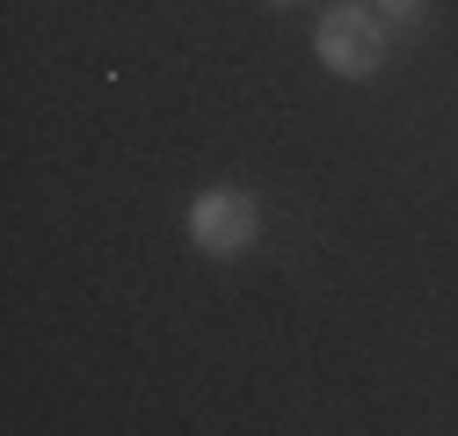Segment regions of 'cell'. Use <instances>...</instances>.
<instances>
[{
  "mask_svg": "<svg viewBox=\"0 0 458 436\" xmlns=\"http://www.w3.org/2000/svg\"><path fill=\"white\" fill-rule=\"evenodd\" d=\"M182 233L204 262H241L262 240V197L241 189V182H204L182 211Z\"/></svg>",
  "mask_w": 458,
  "mask_h": 436,
  "instance_id": "obj_1",
  "label": "cell"
},
{
  "mask_svg": "<svg viewBox=\"0 0 458 436\" xmlns=\"http://www.w3.org/2000/svg\"><path fill=\"white\" fill-rule=\"evenodd\" d=\"M393 51V29L378 8H357V0H335V8L313 22V59L335 73V80H371Z\"/></svg>",
  "mask_w": 458,
  "mask_h": 436,
  "instance_id": "obj_2",
  "label": "cell"
},
{
  "mask_svg": "<svg viewBox=\"0 0 458 436\" xmlns=\"http://www.w3.org/2000/svg\"><path fill=\"white\" fill-rule=\"evenodd\" d=\"M371 8H378V15H393V22H415L429 0H371Z\"/></svg>",
  "mask_w": 458,
  "mask_h": 436,
  "instance_id": "obj_3",
  "label": "cell"
},
{
  "mask_svg": "<svg viewBox=\"0 0 458 436\" xmlns=\"http://www.w3.org/2000/svg\"><path fill=\"white\" fill-rule=\"evenodd\" d=\"M262 8H299V0H262Z\"/></svg>",
  "mask_w": 458,
  "mask_h": 436,
  "instance_id": "obj_4",
  "label": "cell"
}]
</instances>
